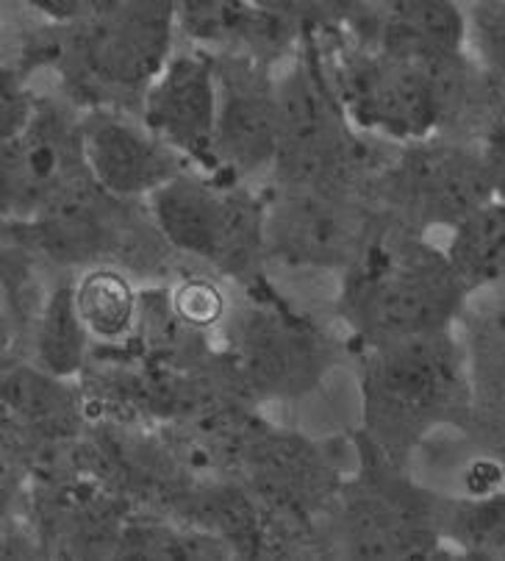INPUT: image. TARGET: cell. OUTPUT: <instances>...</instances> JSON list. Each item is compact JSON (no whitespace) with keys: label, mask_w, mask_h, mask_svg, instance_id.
Instances as JSON below:
<instances>
[{"label":"cell","mask_w":505,"mask_h":561,"mask_svg":"<svg viewBox=\"0 0 505 561\" xmlns=\"http://www.w3.org/2000/svg\"><path fill=\"white\" fill-rule=\"evenodd\" d=\"M173 7L164 3H97L76 39V61L95 84L137 90L167 67Z\"/></svg>","instance_id":"6da1fadb"},{"label":"cell","mask_w":505,"mask_h":561,"mask_svg":"<svg viewBox=\"0 0 505 561\" xmlns=\"http://www.w3.org/2000/svg\"><path fill=\"white\" fill-rule=\"evenodd\" d=\"M461 284L464 280L447 259H389L367 280L361 298L364 323L383 342L439 334L461 300Z\"/></svg>","instance_id":"7a4b0ae2"},{"label":"cell","mask_w":505,"mask_h":561,"mask_svg":"<svg viewBox=\"0 0 505 561\" xmlns=\"http://www.w3.org/2000/svg\"><path fill=\"white\" fill-rule=\"evenodd\" d=\"M458 392V365L445 334L383 342L369 367L375 414L394 428L423 425L445 412Z\"/></svg>","instance_id":"3957f363"},{"label":"cell","mask_w":505,"mask_h":561,"mask_svg":"<svg viewBox=\"0 0 505 561\" xmlns=\"http://www.w3.org/2000/svg\"><path fill=\"white\" fill-rule=\"evenodd\" d=\"M342 103L361 128L398 139H425L445 117L434 70L381 54L347 67Z\"/></svg>","instance_id":"277c9868"},{"label":"cell","mask_w":505,"mask_h":561,"mask_svg":"<svg viewBox=\"0 0 505 561\" xmlns=\"http://www.w3.org/2000/svg\"><path fill=\"white\" fill-rule=\"evenodd\" d=\"M150 206L161 233L179 251L206 262H239L253 237L264 231L253 226V211L237 197L220 195L184 173L153 192Z\"/></svg>","instance_id":"5b68a950"},{"label":"cell","mask_w":505,"mask_h":561,"mask_svg":"<svg viewBox=\"0 0 505 561\" xmlns=\"http://www.w3.org/2000/svg\"><path fill=\"white\" fill-rule=\"evenodd\" d=\"M76 170H90L83 159L81 131L72 134L54 112L36 108L28 126L3 142V197L14 209L48 204L81 192Z\"/></svg>","instance_id":"8992f818"},{"label":"cell","mask_w":505,"mask_h":561,"mask_svg":"<svg viewBox=\"0 0 505 561\" xmlns=\"http://www.w3.org/2000/svg\"><path fill=\"white\" fill-rule=\"evenodd\" d=\"M203 56H175L145 95V123L175 153L208 156L217 150L220 84Z\"/></svg>","instance_id":"52a82bcc"},{"label":"cell","mask_w":505,"mask_h":561,"mask_svg":"<svg viewBox=\"0 0 505 561\" xmlns=\"http://www.w3.org/2000/svg\"><path fill=\"white\" fill-rule=\"evenodd\" d=\"M81 145L92 179L112 195H153L181 175L170 145L108 114H92L83 123Z\"/></svg>","instance_id":"ba28073f"},{"label":"cell","mask_w":505,"mask_h":561,"mask_svg":"<svg viewBox=\"0 0 505 561\" xmlns=\"http://www.w3.org/2000/svg\"><path fill=\"white\" fill-rule=\"evenodd\" d=\"M394 186L416 215L450 226L494 201L481 153L447 145L405 153L394 173Z\"/></svg>","instance_id":"9c48e42d"},{"label":"cell","mask_w":505,"mask_h":561,"mask_svg":"<svg viewBox=\"0 0 505 561\" xmlns=\"http://www.w3.org/2000/svg\"><path fill=\"white\" fill-rule=\"evenodd\" d=\"M262 228L286 259L320 267L351 262L361 242L358 217L317 190L289 192Z\"/></svg>","instance_id":"30bf717a"},{"label":"cell","mask_w":505,"mask_h":561,"mask_svg":"<svg viewBox=\"0 0 505 561\" xmlns=\"http://www.w3.org/2000/svg\"><path fill=\"white\" fill-rule=\"evenodd\" d=\"M215 148L233 168L248 173L278 159L280 117L275 87H262L244 72H239V78L226 76Z\"/></svg>","instance_id":"8fae6325"},{"label":"cell","mask_w":505,"mask_h":561,"mask_svg":"<svg viewBox=\"0 0 505 561\" xmlns=\"http://www.w3.org/2000/svg\"><path fill=\"white\" fill-rule=\"evenodd\" d=\"M464 14L445 0H409L389 3L383 14L381 56L411 61L420 67H439L461 59L464 48Z\"/></svg>","instance_id":"7c38bea8"},{"label":"cell","mask_w":505,"mask_h":561,"mask_svg":"<svg viewBox=\"0 0 505 561\" xmlns=\"http://www.w3.org/2000/svg\"><path fill=\"white\" fill-rule=\"evenodd\" d=\"M87 336L90 331L78 314L76 287L72 284L56 287L42 309L39 329H36V358L42 370L59 378L76 376L87 356Z\"/></svg>","instance_id":"4fadbf2b"},{"label":"cell","mask_w":505,"mask_h":561,"mask_svg":"<svg viewBox=\"0 0 505 561\" xmlns=\"http://www.w3.org/2000/svg\"><path fill=\"white\" fill-rule=\"evenodd\" d=\"M76 306L83 325L97 340H123L137 323V293L117 270H92L76 284Z\"/></svg>","instance_id":"5bb4252c"},{"label":"cell","mask_w":505,"mask_h":561,"mask_svg":"<svg viewBox=\"0 0 505 561\" xmlns=\"http://www.w3.org/2000/svg\"><path fill=\"white\" fill-rule=\"evenodd\" d=\"M450 267L461 280H483L505 270V204L492 201L456 226Z\"/></svg>","instance_id":"9a60e30c"},{"label":"cell","mask_w":505,"mask_h":561,"mask_svg":"<svg viewBox=\"0 0 505 561\" xmlns=\"http://www.w3.org/2000/svg\"><path fill=\"white\" fill-rule=\"evenodd\" d=\"M248 334V365L259 383H286L306 376L314 358V345L298 329L280 320H253Z\"/></svg>","instance_id":"2e32d148"},{"label":"cell","mask_w":505,"mask_h":561,"mask_svg":"<svg viewBox=\"0 0 505 561\" xmlns=\"http://www.w3.org/2000/svg\"><path fill=\"white\" fill-rule=\"evenodd\" d=\"M3 403L9 412L34 428L61 425L72 417V394L59 376L48 370L14 367L3 378Z\"/></svg>","instance_id":"e0dca14e"},{"label":"cell","mask_w":505,"mask_h":561,"mask_svg":"<svg viewBox=\"0 0 505 561\" xmlns=\"http://www.w3.org/2000/svg\"><path fill=\"white\" fill-rule=\"evenodd\" d=\"M217 537L203 534H181L170 528H131L125 531L119 556L125 559H222L226 550Z\"/></svg>","instance_id":"ac0fdd59"},{"label":"cell","mask_w":505,"mask_h":561,"mask_svg":"<svg viewBox=\"0 0 505 561\" xmlns=\"http://www.w3.org/2000/svg\"><path fill=\"white\" fill-rule=\"evenodd\" d=\"M173 309L186 325L211 329L226 314V295L208 278H190L173 293Z\"/></svg>","instance_id":"d6986e66"},{"label":"cell","mask_w":505,"mask_h":561,"mask_svg":"<svg viewBox=\"0 0 505 561\" xmlns=\"http://www.w3.org/2000/svg\"><path fill=\"white\" fill-rule=\"evenodd\" d=\"M464 534L475 548H505V497H481L467 514Z\"/></svg>","instance_id":"ffe728a7"},{"label":"cell","mask_w":505,"mask_h":561,"mask_svg":"<svg viewBox=\"0 0 505 561\" xmlns=\"http://www.w3.org/2000/svg\"><path fill=\"white\" fill-rule=\"evenodd\" d=\"M481 31V45L486 48V59L494 72V84L503 87L505 95V7H497V12L486 14Z\"/></svg>","instance_id":"44dd1931"},{"label":"cell","mask_w":505,"mask_h":561,"mask_svg":"<svg viewBox=\"0 0 505 561\" xmlns=\"http://www.w3.org/2000/svg\"><path fill=\"white\" fill-rule=\"evenodd\" d=\"M481 159L494 201L505 204V123L492 128V134L486 137V148L481 150Z\"/></svg>","instance_id":"7402d4cb"},{"label":"cell","mask_w":505,"mask_h":561,"mask_svg":"<svg viewBox=\"0 0 505 561\" xmlns=\"http://www.w3.org/2000/svg\"><path fill=\"white\" fill-rule=\"evenodd\" d=\"M503 481V470L494 461H478L467 470V490L475 497H489Z\"/></svg>","instance_id":"603a6c76"}]
</instances>
